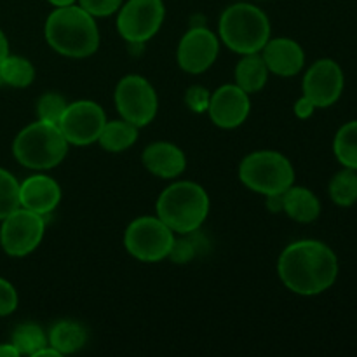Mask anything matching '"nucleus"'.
I'll list each match as a JSON object with an SVG mask.
<instances>
[{"label": "nucleus", "instance_id": "1", "mask_svg": "<svg viewBox=\"0 0 357 357\" xmlns=\"http://www.w3.org/2000/svg\"><path fill=\"white\" fill-rule=\"evenodd\" d=\"M278 272L289 291L314 296L335 284L338 278V258L321 241H296L281 253Z\"/></svg>", "mask_w": 357, "mask_h": 357}, {"label": "nucleus", "instance_id": "2", "mask_svg": "<svg viewBox=\"0 0 357 357\" xmlns=\"http://www.w3.org/2000/svg\"><path fill=\"white\" fill-rule=\"evenodd\" d=\"M45 40L66 58H87L100 47V30L80 6L56 7L45 21Z\"/></svg>", "mask_w": 357, "mask_h": 357}, {"label": "nucleus", "instance_id": "3", "mask_svg": "<svg viewBox=\"0 0 357 357\" xmlns=\"http://www.w3.org/2000/svg\"><path fill=\"white\" fill-rule=\"evenodd\" d=\"M208 215V192L194 181H176L157 199V216L174 234L197 232Z\"/></svg>", "mask_w": 357, "mask_h": 357}, {"label": "nucleus", "instance_id": "4", "mask_svg": "<svg viewBox=\"0 0 357 357\" xmlns=\"http://www.w3.org/2000/svg\"><path fill=\"white\" fill-rule=\"evenodd\" d=\"M220 37L223 44L239 54L260 52L271 38V21L260 7L237 2L227 7L220 16Z\"/></svg>", "mask_w": 357, "mask_h": 357}, {"label": "nucleus", "instance_id": "5", "mask_svg": "<svg viewBox=\"0 0 357 357\" xmlns=\"http://www.w3.org/2000/svg\"><path fill=\"white\" fill-rule=\"evenodd\" d=\"M68 145L58 124L37 121L21 129L13 143V153L21 166L44 171L63 162Z\"/></svg>", "mask_w": 357, "mask_h": 357}, {"label": "nucleus", "instance_id": "6", "mask_svg": "<svg viewBox=\"0 0 357 357\" xmlns=\"http://www.w3.org/2000/svg\"><path fill=\"white\" fill-rule=\"evenodd\" d=\"M239 178L250 190L265 195L284 194L295 181V169L288 157L274 150L253 152L241 162Z\"/></svg>", "mask_w": 357, "mask_h": 357}, {"label": "nucleus", "instance_id": "7", "mask_svg": "<svg viewBox=\"0 0 357 357\" xmlns=\"http://www.w3.org/2000/svg\"><path fill=\"white\" fill-rule=\"evenodd\" d=\"M174 232L159 216H139L129 223L124 234L126 250L136 260L157 264L169 257Z\"/></svg>", "mask_w": 357, "mask_h": 357}, {"label": "nucleus", "instance_id": "8", "mask_svg": "<svg viewBox=\"0 0 357 357\" xmlns=\"http://www.w3.org/2000/svg\"><path fill=\"white\" fill-rule=\"evenodd\" d=\"M166 16L162 0H128L117 16V30L129 44L142 45L155 37Z\"/></svg>", "mask_w": 357, "mask_h": 357}, {"label": "nucleus", "instance_id": "9", "mask_svg": "<svg viewBox=\"0 0 357 357\" xmlns=\"http://www.w3.org/2000/svg\"><path fill=\"white\" fill-rule=\"evenodd\" d=\"M115 107L124 121L139 129L155 119L159 100L153 86L145 77L126 75L115 87Z\"/></svg>", "mask_w": 357, "mask_h": 357}, {"label": "nucleus", "instance_id": "10", "mask_svg": "<svg viewBox=\"0 0 357 357\" xmlns=\"http://www.w3.org/2000/svg\"><path fill=\"white\" fill-rule=\"evenodd\" d=\"M45 234L44 216L17 208L2 220L0 244L9 257H26L40 246Z\"/></svg>", "mask_w": 357, "mask_h": 357}, {"label": "nucleus", "instance_id": "11", "mask_svg": "<svg viewBox=\"0 0 357 357\" xmlns=\"http://www.w3.org/2000/svg\"><path fill=\"white\" fill-rule=\"evenodd\" d=\"M105 124L107 115L103 108L94 101L80 100L68 103L58 126L66 142L77 146H86L98 142Z\"/></svg>", "mask_w": 357, "mask_h": 357}, {"label": "nucleus", "instance_id": "12", "mask_svg": "<svg viewBox=\"0 0 357 357\" xmlns=\"http://www.w3.org/2000/svg\"><path fill=\"white\" fill-rule=\"evenodd\" d=\"M220 52V42L213 31L204 26H194L181 37L178 45V65L187 73L197 75L211 68Z\"/></svg>", "mask_w": 357, "mask_h": 357}, {"label": "nucleus", "instance_id": "13", "mask_svg": "<svg viewBox=\"0 0 357 357\" xmlns=\"http://www.w3.org/2000/svg\"><path fill=\"white\" fill-rule=\"evenodd\" d=\"M344 82V72L337 61L319 59L303 77V96L309 98L317 108L331 107L342 96Z\"/></svg>", "mask_w": 357, "mask_h": 357}, {"label": "nucleus", "instance_id": "14", "mask_svg": "<svg viewBox=\"0 0 357 357\" xmlns=\"http://www.w3.org/2000/svg\"><path fill=\"white\" fill-rule=\"evenodd\" d=\"M209 117L213 124L222 129H236L248 119L251 112L250 94L237 84L218 87L209 98Z\"/></svg>", "mask_w": 357, "mask_h": 357}, {"label": "nucleus", "instance_id": "15", "mask_svg": "<svg viewBox=\"0 0 357 357\" xmlns=\"http://www.w3.org/2000/svg\"><path fill=\"white\" fill-rule=\"evenodd\" d=\"M260 52L268 72L279 77L296 75L302 72L303 65H305V52H303L302 45L288 37L268 38Z\"/></svg>", "mask_w": 357, "mask_h": 357}, {"label": "nucleus", "instance_id": "16", "mask_svg": "<svg viewBox=\"0 0 357 357\" xmlns=\"http://www.w3.org/2000/svg\"><path fill=\"white\" fill-rule=\"evenodd\" d=\"M61 201V187L47 174H33L20 183L21 208L45 216L54 211Z\"/></svg>", "mask_w": 357, "mask_h": 357}, {"label": "nucleus", "instance_id": "17", "mask_svg": "<svg viewBox=\"0 0 357 357\" xmlns=\"http://www.w3.org/2000/svg\"><path fill=\"white\" fill-rule=\"evenodd\" d=\"M142 162L155 176L171 180L183 173L187 167V157L180 146L167 142H157L143 150Z\"/></svg>", "mask_w": 357, "mask_h": 357}, {"label": "nucleus", "instance_id": "18", "mask_svg": "<svg viewBox=\"0 0 357 357\" xmlns=\"http://www.w3.org/2000/svg\"><path fill=\"white\" fill-rule=\"evenodd\" d=\"M282 211L298 223H312L319 218L321 202L309 188L291 185L282 194Z\"/></svg>", "mask_w": 357, "mask_h": 357}, {"label": "nucleus", "instance_id": "19", "mask_svg": "<svg viewBox=\"0 0 357 357\" xmlns=\"http://www.w3.org/2000/svg\"><path fill=\"white\" fill-rule=\"evenodd\" d=\"M87 342V331L77 321L63 319L58 321L54 326L51 328L47 337V344L52 349L59 352V354H73V352L80 351Z\"/></svg>", "mask_w": 357, "mask_h": 357}, {"label": "nucleus", "instance_id": "20", "mask_svg": "<svg viewBox=\"0 0 357 357\" xmlns=\"http://www.w3.org/2000/svg\"><path fill=\"white\" fill-rule=\"evenodd\" d=\"M268 68L260 52L244 54L236 66V84L248 94L258 93L265 87L268 79Z\"/></svg>", "mask_w": 357, "mask_h": 357}, {"label": "nucleus", "instance_id": "21", "mask_svg": "<svg viewBox=\"0 0 357 357\" xmlns=\"http://www.w3.org/2000/svg\"><path fill=\"white\" fill-rule=\"evenodd\" d=\"M136 139H138V128L122 119V121H107L101 129L98 143L107 152H124L135 145Z\"/></svg>", "mask_w": 357, "mask_h": 357}, {"label": "nucleus", "instance_id": "22", "mask_svg": "<svg viewBox=\"0 0 357 357\" xmlns=\"http://www.w3.org/2000/svg\"><path fill=\"white\" fill-rule=\"evenodd\" d=\"M333 152L344 167L357 171V121L342 126L335 135Z\"/></svg>", "mask_w": 357, "mask_h": 357}, {"label": "nucleus", "instance_id": "23", "mask_svg": "<svg viewBox=\"0 0 357 357\" xmlns=\"http://www.w3.org/2000/svg\"><path fill=\"white\" fill-rule=\"evenodd\" d=\"M35 79V68L26 58L7 56L0 63V80L10 87H28Z\"/></svg>", "mask_w": 357, "mask_h": 357}, {"label": "nucleus", "instance_id": "24", "mask_svg": "<svg viewBox=\"0 0 357 357\" xmlns=\"http://www.w3.org/2000/svg\"><path fill=\"white\" fill-rule=\"evenodd\" d=\"M331 201L342 208L356 204L357 201V173L354 169L345 167L344 171L335 174L330 181Z\"/></svg>", "mask_w": 357, "mask_h": 357}, {"label": "nucleus", "instance_id": "25", "mask_svg": "<svg viewBox=\"0 0 357 357\" xmlns=\"http://www.w3.org/2000/svg\"><path fill=\"white\" fill-rule=\"evenodd\" d=\"M10 344L20 351V354L33 356L38 349L47 345V337L44 335L42 328L33 323H23L16 326L13 331V340Z\"/></svg>", "mask_w": 357, "mask_h": 357}, {"label": "nucleus", "instance_id": "26", "mask_svg": "<svg viewBox=\"0 0 357 357\" xmlns=\"http://www.w3.org/2000/svg\"><path fill=\"white\" fill-rule=\"evenodd\" d=\"M21 208L20 183L9 171L0 167V222Z\"/></svg>", "mask_w": 357, "mask_h": 357}, {"label": "nucleus", "instance_id": "27", "mask_svg": "<svg viewBox=\"0 0 357 357\" xmlns=\"http://www.w3.org/2000/svg\"><path fill=\"white\" fill-rule=\"evenodd\" d=\"M66 103L65 98L58 93H45L37 101L38 121L49 122V124H59L63 114H65Z\"/></svg>", "mask_w": 357, "mask_h": 357}, {"label": "nucleus", "instance_id": "28", "mask_svg": "<svg viewBox=\"0 0 357 357\" xmlns=\"http://www.w3.org/2000/svg\"><path fill=\"white\" fill-rule=\"evenodd\" d=\"M79 6L94 17H107L119 13L122 0H79Z\"/></svg>", "mask_w": 357, "mask_h": 357}, {"label": "nucleus", "instance_id": "29", "mask_svg": "<svg viewBox=\"0 0 357 357\" xmlns=\"http://www.w3.org/2000/svg\"><path fill=\"white\" fill-rule=\"evenodd\" d=\"M17 307V293L9 281L0 278V317L9 316Z\"/></svg>", "mask_w": 357, "mask_h": 357}, {"label": "nucleus", "instance_id": "30", "mask_svg": "<svg viewBox=\"0 0 357 357\" xmlns=\"http://www.w3.org/2000/svg\"><path fill=\"white\" fill-rule=\"evenodd\" d=\"M195 251H197V248H195L194 241L192 239L178 241L176 237H174V243H173V248H171L169 258L173 261H176V264H187V261H190L192 258H194Z\"/></svg>", "mask_w": 357, "mask_h": 357}, {"label": "nucleus", "instance_id": "31", "mask_svg": "<svg viewBox=\"0 0 357 357\" xmlns=\"http://www.w3.org/2000/svg\"><path fill=\"white\" fill-rule=\"evenodd\" d=\"M209 98H211V94H209L208 89H204V87L201 86H194L187 91L185 101H187L190 110L197 112V114H202V112L208 110Z\"/></svg>", "mask_w": 357, "mask_h": 357}, {"label": "nucleus", "instance_id": "32", "mask_svg": "<svg viewBox=\"0 0 357 357\" xmlns=\"http://www.w3.org/2000/svg\"><path fill=\"white\" fill-rule=\"evenodd\" d=\"M316 108H317V107L312 103V101L309 100V98L302 96V98H300V100L295 103V115H296V117H298V119H303V121H305V119L312 117L314 112H316Z\"/></svg>", "mask_w": 357, "mask_h": 357}, {"label": "nucleus", "instance_id": "33", "mask_svg": "<svg viewBox=\"0 0 357 357\" xmlns=\"http://www.w3.org/2000/svg\"><path fill=\"white\" fill-rule=\"evenodd\" d=\"M20 351L13 344H0V357H17Z\"/></svg>", "mask_w": 357, "mask_h": 357}, {"label": "nucleus", "instance_id": "34", "mask_svg": "<svg viewBox=\"0 0 357 357\" xmlns=\"http://www.w3.org/2000/svg\"><path fill=\"white\" fill-rule=\"evenodd\" d=\"M9 56V42H7V37L3 35V31L0 30V63Z\"/></svg>", "mask_w": 357, "mask_h": 357}, {"label": "nucleus", "instance_id": "35", "mask_svg": "<svg viewBox=\"0 0 357 357\" xmlns=\"http://www.w3.org/2000/svg\"><path fill=\"white\" fill-rule=\"evenodd\" d=\"M44 356L59 357V356H61V354H59V352L56 351V349H52L51 345H49V347H47V345H44V347H42V349H38V351L35 352V354H33V357H44Z\"/></svg>", "mask_w": 357, "mask_h": 357}, {"label": "nucleus", "instance_id": "36", "mask_svg": "<svg viewBox=\"0 0 357 357\" xmlns=\"http://www.w3.org/2000/svg\"><path fill=\"white\" fill-rule=\"evenodd\" d=\"M49 3H52L54 7H65V6H72L75 3L77 0H47Z\"/></svg>", "mask_w": 357, "mask_h": 357}]
</instances>
